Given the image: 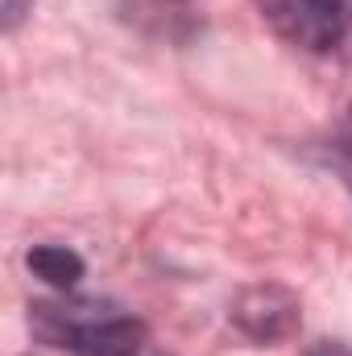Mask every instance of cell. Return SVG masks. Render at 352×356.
<instances>
[{
  "mask_svg": "<svg viewBox=\"0 0 352 356\" xmlns=\"http://www.w3.org/2000/svg\"><path fill=\"white\" fill-rule=\"evenodd\" d=\"M33 332L75 356H145L150 340L145 327L112 302L99 298H58L38 302L29 315Z\"/></svg>",
  "mask_w": 352,
  "mask_h": 356,
  "instance_id": "obj_1",
  "label": "cell"
},
{
  "mask_svg": "<svg viewBox=\"0 0 352 356\" xmlns=\"http://www.w3.org/2000/svg\"><path fill=\"white\" fill-rule=\"evenodd\" d=\"M262 17L303 50H336L352 33V0H253Z\"/></svg>",
  "mask_w": 352,
  "mask_h": 356,
  "instance_id": "obj_2",
  "label": "cell"
},
{
  "mask_svg": "<svg viewBox=\"0 0 352 356\" xmlns=\"http://www.w3.org/2000/svg\"><path fill=\"white\" fill-rule=\"evenodd\" d=\"M29 269L42 277V282H50L54 290H75V282L83 277V261H79V253H71V249H63V245H38V249H29Z\"/></svg>",
  "mask_w": 352,
  "mask_h": 356,
  "instance_id": "obj_3",
  "label": "cell"
},
{
  "mask_svg": "<svg viewBox=\"0 0 352 356\" xmlns=\"http://www.w3.org/2000/svg\"><path fill=\"white\" fill-rule=\"evenodd\" d=\"M332 162H336V170L344 175V182L352 186V116L344 120V129L332 137Z\"/></svg>",
  "mask_w": 352,
  "mask_h": 356,
  "instance_id": "obj_4",
  "label": "cell"
},
{
  "mask_svg": "<svg viewBox=\"0 0 352 356\" xmlns=\"http://www.w3.org/2000/svg\"><path fill=\"white\" fill-rule=\"evenodd\" d=\"M307 356H352V348L344 340H319V344H311Z\"/></svg>",
  "mask_w": 352,
  "mask_h": 356,
  "instance_id": "obj_5",
  "label": "cell"
},
{
  "mask_svg": "<svg viewBox=\"0 0 352 356\" xmlns=\"http://www.w3.org/2000/svg\"><path fill=\"white\" fill-rule=\"evenodd\" d=\"M25 17V0H4V29H13Z\"/></svg>",
  "mask_w": 352,
  "mask_h": 356,
  "instance_id": "obj_6",
  "label": "cell"
}]
</instances>
